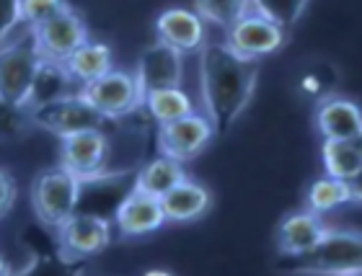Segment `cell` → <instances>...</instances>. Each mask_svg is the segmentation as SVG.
<instances>
[{"instance_id":"1","label":"cell","mask_w":362,"mask_h":276,"mask_svg":"<svg viewBox=\"0 0 362 276\" xmlns=\"http://www.w3.org/2000/svg\"><path fill=\"white\" fill-rule=\"evenodd\" d=\"M199 93L202 112L215 135H226L249 109L257 93L259 62L235 57L223 42H207L199 49Z\"/></svg>"},{"instance_id":"2","label":"cell","mask_w":362,"mask_h":276,"mask_svg":"<svg viewBox=\"0 0 362 276\" xmlns=\"http://www.w3.org/2000/svg\"><path fill=\"white\" fill-rule=\"evenodd\" d=\"M285 26L269 8L262 3H243L241 16L226 29L223 44L241 60L259 62L285 44Z\"/></svg>"},{"instance_id":"3","label":"cell","mask_w":362,"mask_h":276,"mask_svg":"<svg viewBox=\"0 0 362 276\" xmlns=\"http://www.w3.org/2000/svg\"><path fill=\"white\" fill-rule=\"evenodd\" d=\"M81 181H76L62 168H45L31 181V209L45 227L57 230L62 222H68L76 215L78 199H81Z\"/></svg>"},{"instance_id":"4","label":"cell","mask_w":362,"mask_h":276,"mask_svg":"<svg viewBox=\"0 0 362 276\" xmlns=\"http://www.w3.org/2000/svg\"><path fill=\"white\" fill-rule=\"evenodd\" d=\"M76 93L101 119H122V116L137 112L143 106L145 96L143 88L137 85L135 75L117 68L112 73H106L104 78L78 88Z\"/></svg>"},{"instance_id":"5","label":"cell","mask_w":362,"mask_h":276,"mask_svg":"<svg viewBox=\"0 0 362 276\" xmlns=\"http://www.w3.org/2000/svg\"><path fill=\"white\" fill-rule=\"evenodd\" d=\"M362 238L357 230H329L313 253L298 258V271L310 276H360Z\"/></svg>"},{"instance_id":"6","label":"cell","mask_w":362,"mask_h":276,"mask_svg":"<svg viewBox=\"0 0 362 276\" xmlns=\"http://www.w3.org/2000/svg\"><path fill=\"white\" fill-rule=\"evenodd\" d=\"M31 39H34V49L42 60L62 65L70 54L88 42L90 34L83 16L78 13L76 8L65 6L49 21L39 23L37 29L31 31Z\"/></svg>"},{"instance_id":"7","label":"cell","mask_w":362,"mask_h":276,"mask_svg":"<svg viewBox=\"0 0 362 276\" xmlns=\"http://www.w3.org/2000/svg\"><path fill=\"white\" fill-rule=\"evenodd\" d=\"M42 57L34 49V39H23L0 52V104L11 109H26L34 73Z\"/></svg>"},{"instance_id":"8","label":"cell","mask_w":362,"mask_h":276,"mask_svg":"<svg viewBox=\"0 0 362 276\" xmlns=\"http://www.w3.org/2000/svg\"><path fill=\"white\" fill-rule=\"evenodd\" d=\"M109 137L104 129H88L81 135L60 140V165L65 173H70L76 181H93L106 171L109 165Z\"/></svg>"},{"instance_id":"9","label":"cell","mask_w":362,"mask_h":276,"mask_svg":"<svg viewBox=\"0 0 362 276\" xmlns=\"http://www.w3.org/2000/svg\"><path fill=\"white\" fill-rule=\"evenodd\" d=\"M57 246L68 261L93 258L112 246V222L98 215H76L57 227Z\"/></svg>"},{"instance_id":"10","label":"cell","mask_w":362,"mask_h":276,"mask_svg":"<svg viewBox=\"0 0 362 276\" xmlns=\"http://www.w3.org/2000/svg\"><path fill=\"white\" fill-rule=\"evenodd\" d=\"M212 140H215V129L207 121V116L199 112L158 127L160 155L171 157V160H176L181 165L187 163V160H194L199 152H204V148Z\"/></svg>"},{"instance_id":"11","label":"cell","mask_w":362,"mask_h":276,"mask_svg":"<svg viewBox=\"0 0 362 276\" xmlns=\"http://www.w3.org/2000/svg\"><path fill=\"white\" fill-rule=\"evenodd\" d=\"M135 80L143 88V93L166 88H181L184 83V54L174 52L171 47L153 42L145 47L135 65Z\"/></svg>"},{"instance_id":"12","label":"cell","mask_w":362,"mask_h":276,"mask_svg":"<svg viewBox=\"0 0 362 276\" xmlns=\"http://www.w3.org/2000/svg\"><path fill=\"white\" fill-rule=\"evenodd\" d=\"M332 230L324 217L313 215L308 209H295L279 220L277 227V251L287 258H305L318 248V243Z\"/></svg>"},{"instance_id":"13","label":"cell","mask_w":362,"mask_h":276,"mask_svg":"<svg viewBox=\"0 0 362 276\" xmlns=\"http://www.w3.org/2000/svg\"><path fill=\"white\" fill-rule=\"evenodd\" d=\"M31 119L37 121L42 129L52 132L54 137H60V140L88 132V129H101V124H104V119L90 112L88 106L78 98V93L31 112Z\"/></svg>"},{"instance_id":"14","label":"cell","mask_w":362,"mask_h":276,"mask_svg":"<svg viewBox=\"0 0 362 276\" xmlns=\"http://www.w3.org/2000/svg\"><path fill=\"white\" fill-rule=\"evenodd\" d=\"M156 37L160 44L187 57L207 44V23L192 8H168L156 18Z\"/></svg>"},{"instance_id":"15","label":"cell","mask_w":362,"mask_h":276,"mask_svg":"<svg viewBox=\"0 0 362 276\" xmlns=\"http://www.w3.org/2000/svg\"><path fill=\"white\" fill-rule=\"evenodd\" d=\"M316 129L324 142H360L362 114L347 96H326L316 106Z\"/></svg>"},{"instance_id":"16","label":"cell","mask_w":362,"mask_h":276,"mask_svg":"<svg viewBox=\"0 0 362 276\" xmlns=\"http://www.w3.org/2000/svg\"><path fill=\"white\" fill-rule=\"evenodd\" d=\"M114 224L124 238H145V235L160 230L166 224L160 199H153V196L132 188L114 212Z\"/></svg>"},{"instance_id":"17","label":"cell","mask_w":362,"mask_h":276,"mask_svg":"<svg viewBox=\"0 0 362 276\" xmlns=\"http://www.w3.org/2000/svg\"><path fill=\"white\" fill-rule=\"evenodd\" d=\"M212 207V191L199 181H181L179 186L171 188L163 199H160V209L166 222L171 224H189L202 220Z\"/></svg>"},{"instance_id":"18","label":"cell","mask_w":362,"mask_h":276,"mask_svg":"<svg viewBox=\"0 0 362 276\" xmlns=\"http://www.w3.org/2000/svg\"><path fill=\"white\" fill-rule=\"evenodd\" d=\"M62 68L70 75V80L78 83V88H83L88 83L104 78L106 73H112L114 52L106 42H93V39H88L81 49H76L68 60L62 62Z\"/></svg>"},{"instance_id":"19","label":"cell","mask_w":362,"mask_h":276,"mask_svg":"<svg viewBox=\"0 0 362 276\" xmlns=\"http://www.w3.org/2000/svg\"><path fill=\"white\" fill-rule=\"evenodd\" d=\"M76 93V83L70 80V75L65 73L60 62H39L37 73H34V80H31L29 90V101H26V109L29 112H37L42 106H49L54 101H62Z\"/></svg>"},{"instance_id":"20","label":"cell","mask_w":362,"mask_h":276,"mask_svg":"<svg viewBox=\"0 0 362 276\" xmlns=\"http://www.w3.org/2000/svg\"><path fill=\"white\" fill-rule=\"evenodd\" d=\"M355 202H360V188H357V184L329 179V176L316 179L308 186V191H305V209L318 217H324L329 212H334V209L347 207V204H355Z\"/></svg>"},{"instance_id":"21","label":"cell","mask_w":362,"mask_h":276,"mask_svg":"<svg viewBox=\"0 0 362 276\" xmlns=\"http://www.w3.org/2000/svg\"><path fill=\"white\" fill-rule=\"evenodd\" d=\"M187 171H184V165L171 160V157H153L148 163L137 171V179H135V188L137 191H143V194L153 196V199H163V196L176 188L181 181H187Z\"/></svg>"},{"instance_id":"22","label":"cell","mask_w":362,"mask_h":276,"mask_svg":"<svg viewBox=\"0 0 362 276\" xmlns=\"http://www.w3.org/2000/svg\"><path fill=\"white\" fill-rule=\"evenodd\" d=\"M321 163L329 179L357 184L362 173L360 142H321Z\"/></svg>"},{"instance_id":"23","label":"cell","mask_w":362,"mask_h":276,"mask_svg":"<svg viewBox=\"0 0 362 276\" xmlns=\"http://www.w3.org/2000/svg\"><path fill=\"white\" fill-rule=\"evenodd\" d=\"M143 109L151 114V119L163 127L176 119H184L189 114L197 112L194 98L189 96L184 88H166V90H153L143 96Z\"/></svg>"},{"instance_id":"24","label":"cell","mask_w":362,"mask_h":276,"mask_svg":"<svg viewBox=\"0 0 362 276\" xmlns=\"http://www.w3.org/2000/svg\"><path fill=\"white\" fill-rule=\"evenodd\" d=\"M31 37V29L18 16V3L16 0H0V52L11 44H18Z\"/></svg>"},{"instance_id":"25","label":"cell","mask_w":362,"mask_h":276,"mask_svg":"<svg viewBox=\"0 0 362 276\" xmlns=\"http://www.w3.org/2000/svg\"><path fill=\"white\" fill-rule=\"evenodd\" d=\"M65 6H68V3H60V0H23V3H18V16H21V21L34 31L39 23L49 21V18L60 13Z\"/></svg>"},{"instance_id":"26","label":"cell","mask_w":362,"mask_h":276,"mask_svg":"<svg viewBox=\"0 0 362 276\" xmlns=\"http://www.w3.org/2000/svg\"><path fill=\"white\" fill-rule=\"evenodd\" d=\"M204 23H220L223 29H228L230 23L241 16L243 3H199L192 8Z\"/></svg>"},{"instance_id":"27","label":"cell","mask_w":362,"mask_h":276,"mask_svg":"<svg viewBox=\"0 0 362 276\" xmlns=\"http://www.w3.org/2000/svg\"><path fill=\"white\" fill-rule=\"evenodd\" d=\"M16 204V181L6 171H0V220L13 209Z\"/></svg>"},{"instance_id":"28","label":"cell","mask_w":362,"mask_h":276,"mask_svg":"<svg viewBox=\"0 0 362 276\" xmlns=\"http://www.w3.org/2000/svg\"><path fill=\"white\" fill-rule=\"evenodd\" d=\"M140 276H176V274H171V271H166V269H148Z\"/></svg>"},{"instance_id":"29","label":"cell","mask_w":362,"mask_h":276,"mask_svg":"<svg viewBox=\"0 0 362 276\" xmlns=\"http://www.w3.org/2000/svg\"><path fill=\"white\" fill-rule=\"evenodd\" d=\"M0 276H11V266H8V261L0 256Z\"/></svg>"}]
</instances>
